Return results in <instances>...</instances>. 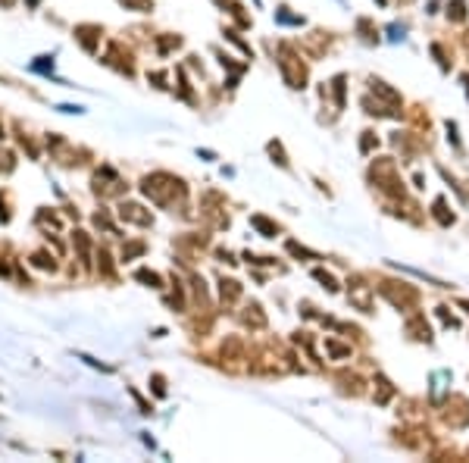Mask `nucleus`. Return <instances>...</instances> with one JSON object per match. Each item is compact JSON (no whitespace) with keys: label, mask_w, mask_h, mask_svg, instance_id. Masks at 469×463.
I'll list each match as a JSON object with an SVG mask.
<instances>
[{"label":"nucleus","mask_w":469,"mask_h":463,"mask_svg":"<svg viewBox=\"0 0 469 463\" xmlns=\"http://www.w3.org/2000/svg\"><path fill=\"white\" fill-rule=\"evenodd\" d=\"M138 279H141V282H150L153 288L160 285V276H156V273H147V269H141V273H138Z\"/></svg>","instance_id":"obj_2"},{"label":"nucleus","mask_w":469,"mask_h":463,"mask_svg":"<svg viewBox=\"0 0 469 463\" xmlns=\"http://www.w3.org/2000/svg\"><path fill=\"white\" fill-rule=\"evenodd\" d=\"M125 7H135L138 13H147V10H153V0H122Z\"/></svg>","instance_id":"obj_1"}]
</instances>
